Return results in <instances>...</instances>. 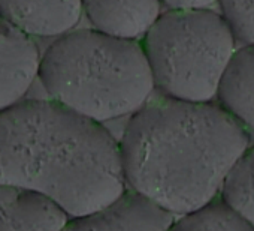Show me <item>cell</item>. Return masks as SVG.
Instances as JSON below:
<instances>
[{"label": "cell", "instance_id": "cell-15", "mask_svg": "<svg viewBox=\"0 0 254 231\" xmlns=\"http://www.w3.org/2000/svg\"><path fill=\"white\" fill-rule=\"evenodd\" d=\"M0 195H2V188H0Z\"/></svg>", "mask_w": 254, "mask_h": 231}, {"label": "cell", "instance_id": "cell-9", "mask_svg": "<svg viewBox=\"0 0 254 231\" xmlns=\"http://www.w3.org/2000/svg\"><path fill=\"white\" fill-rule=\"evenodd\" d=\"M70 216L50 198L11 188L0 195V231H63Z\"/></svg>", "mask_w": 254, "mask_h": 231}, {"label": "cell", "instance_id": "cell-10", "mask_svg": "<svg viewBox=\"0 0 254 231\" xmlns=\"http://www.w3.org/2000/svg\"><path fill=\"white\" fill-rule=\"evenodd\" d=\"M217 99L248 131L254 132V45L238 48Z\"/></svg>", "mask_w": 254, "mask_h": 231}, {"label": "cell", "instance_id": "cell-1", "mask_svg": "<svg viewBox=\"0 0 254 231\" xmlns=\"http://www.w3.org/2000/svg\"><path fill=\"white\" fill-rule=\"evenodd\" d=\"M250 131L220 102L163 96L130 116L120 140L127 189L174 216L221 195Z\"/></svg>", "mask_w": 254, "mask_h": 231}, {"label": "cell", "instance_id": "cell-13", "mask_svg": "<svg viewBox=\"0 0 254 231\" xmlns=\"http://www.w3.org/2000/svg\"><path fill=\"white\" fill-rule=\"evenodd\" d=\"M218 6L236 41L254 45V0H218Z\"/></svg>", "mask_w": 254, "mask_h": 231}, {"label": "cell", "instance_id": "cell-8", "mask_svg": "<svg viewBox=\"0 0 254 231\" xmlns=\"http://www.w3.org/2000/svg\"><path fill=\"white\" fill-rule=\"evenodd\" d=\"M160 0H82L93 29L121 39L144 38L162 15Z\"/></svg>", "mask_w": 254, "mask_h": 231}, {"label": "cell", "instance_id": "cell-7", "mask_svg": "<svg viewBox=\"0 0 254 231\" xmlns=\"http://www.w3.org/2000/svg\"><path fill=\"white\" fill-rule=\"evenodd\" d=\"M82 12V0H0V17L33 38L73 30Z\"/></svg>", "mask_w": 254, "mask_h": 231}, {"label": "cell", "instance_id": "cell-6", "mask_svg": "<svg viewBox=\"0 0 254 231\" xmlns=\"http://www.w3.org/2000/svg\"><path fill=\"white\" fill-rule=\"evenodd\" d=\"M41 59L33 36L0 17V111L24 99L39 78Z\"/></svg>", "mask_w": 254, "mask_h": 231}, {"label": "cell", "instance_id": "cell-2", "mask_svg": "<svg viewBox=\"0 0 254 231\" xmlns=\"http://www.w3.org/2000/svg\"><path fill=\"white\" fill-rule=\"evenodd\" d=\"M0 188L30 191L70 218L100 210L127 191L120 141L54 99L0 111Z\"/></svg>", "mask_w": 254, "mask_h": 231}, {"label": "cell", "instance_id": "cell-12", "mask_svg": "<svg viewBox=\"0 0 254 231\" xmlns=\"http://www.w3.org/2000/svg\"><path fill=\"white\" fill-rule=\"evenodd\" d=\"M220 197L254 227V144L227 176Z\"/></svg>", "mask_w": 254, "mask_h": 231}, {"label": "cell", "instance_id": "cell-11", "mask_svg": "<svg viewBox=\"0 0 254 231\" xmlns=\"http://www.w3.org/2000/svg\"><path fill=\"white\" fill-rule=\"evenodd\" d=\"M165 231H254V227L218 197L197 210L175 216Z\"/></svg>", "mask_w": 254, "mask_h": 231}, {"label": "cell", "instance_id": "cell-4", "mask_svg": "<svg viewBox=\"0 0 254 231\" xmlns=\"http://www.w3.org/2000/svg\"><path fill=\"white\" fill-rule=\"evenodd\" d=\"M236 38L212 9L165 11L142 38L154 84L163 96L212 102L238 51Z\"/></svg>", "mask_w": 254, "mask_h": 231}, {"label": "cell", "instance_id": "cell-3", "mask_svg": "<svg viewBox=\"0 0 254 231\" xmlns=\"http://www.w3.org/2000/svg\"><path fill=\"white\" fill-rule=\"evenodd\" d=\"M39 80L51 99L100 123L132 116L156 89L142 42L93 27L56 38L41 59Z\"/></svg>", "mask_w": 254, "mask_h": 231}, {"label": "cell", "instance_id": "cell-14", "mask_svg": "<svg viewBox=\"0 0 254 231\" xmlns=\"http://www.w3.org/2000/svg\"><path fill=\"white\" fill-rule=\"evenodd\" d=\"M166 11H194L211 9L218 0H160Z\"/></svg>", "mask_w": 254, "mask_h": 231}, {"label": "cell", "instance_id": "cell-5", "mask_svg": "<svg viewBox=\"0 0 254 231\" xmlns=\"http://www.w3.org/2000/svg\"><path fill=\"white\" fill-rule=\"evenodd\" d=\"M174 219L151 200L127 189L106 207L70 218L63 231H165Z\"/></svg>", "mask_w": 254, "mask_h": 231}]
</instances>
